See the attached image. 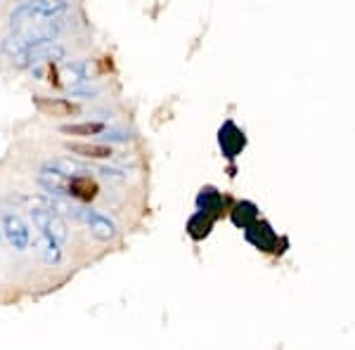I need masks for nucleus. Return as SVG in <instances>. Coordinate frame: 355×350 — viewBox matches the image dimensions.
<instances>
[{
  "mask_svg": "<svg viewBox=\"0 0 355 350\" xmlns=\"http://www.w3.org/2000/svg\"><path fill=\"white\" fill-rule=\"evenodd\" d=\"M43 170H50V173H57L62 177H78V175L88 173V166L81 164V161H73V159L60 157V159H50V161H45Z\"/></svg>",
  "mask_w": 355,
  "mask_h": 350,
  "instance_id": "0eeeda50",
  "label": "nucleus"
},
{
  "mask_svg": "<svg viewBox=\"0 0 355 350\" xmlns=\"http://www.w3.org/2000/svg\"><path fill=\"white\" fill-rule=\"evenodd\" d=\"M62 133L64 135H100L105 133V123L100 121H90V123H69V125H62Z\"/></svg>",
  "mask_w": 355,
  "mask_h": 350,
  "instance_id": "9b49d317",
  "label": "nucleus"
},
{
  "mask_svg": "<svg viewBox=\"0 0 355 350\" xmlns=\"http://www.w3.org/2000/svg\"><path fill=\"white\" fill-rule=\"evenodd\" d=\"M50 209L57 211V213H67V216L76 218V220L85 222V225L90 227V232H93L95 237L100 239V242H110L114 234H116V227H114V222L107 216H102L100 211H95V209L73 206V204H67V202H53Z\"/></svg>",
  "mask_w": 355,
  "mask_h": 350,
  "instance_id": "f257e3e1",
  "label": "nucleus"
},
{
  "mask_svg": "<svg viewBox=\"0 0 355 350\" xmlns=\"http://www.w3.org/2000/svg\"><path fill=\"white\" fill-rule=\"evenodd\" d=\"M69 10L67 3H50V0H41V3H21L19 8H15L12 12V31L26 26V24H38V21H55L60 15H64Z\"/></svg>",
  "mask_w": 355,
  "mask_h": 350,
  "instance_id": "f03ea898",
  "label": "nucleus"
},
{
  "mask_svg": "<svg viewBox=\"0 0 355 350\" xmlns=\"http://www.w3.org/2000/svg\"><path fill=\"white\" fill-rule=\"evenodd\" d=\"M67 197L78 199V202H93L97 197V182L90 180L88 175H78V177H69L67 185Z\"/></svg>",
  "mask_w": 355,
  "mask_h": 350,
  "instance_id": "423d86ee",
  "label": "nucleus"
},
{
  "mask_svg": "<svg viewBox=\"0 0 355 350\" xmlns=\"http://www.w3.org/2000/svg\"><path fill=\"white\" fill-rule=\"evenodd\" d=\"M220 147L225 149L230 157H234L237 154L239 147H244V137L237 133V128H234L232 123H227L225 128L220 130Z\"/></svg>",
  "mask_w": 355,
  "mask_h": 350,
  "instance_id": "9d476101",
  "label": "nucleus"
},
{
  "mask_svg": "<svg viewBox=\"0 0 355 350\" xmlns=\"http://www.w3.org/2000/svg\"><path fill=\"white\" fill-rule=\"evenodd\" d=\"M211 225H214V218L199 211V213L190 220V234H192L194 239H202V237H206V234H209Z\"/></svg>",
  "mask_w": 355,
  "mask_h": 350,
  "instance_id": "f8f14e48",
  "label": "nucleus"
},
{
  "mask_svg": "<svg viewBox=\"0 0 355 350\" xmlns=\"http://www.w3.org/2000/svg\"><path fill=\"white\" fill-rule=\"evenodd\" d=\"M38 251H41L45 263H60V258H62L60 244H57L55 239H50V237H43V234H41V249H38Z\"/></svg>",
  "mask_w": 355,
  "mask_h": 350,
  "instance_id": "ddd939ff",
  "label": "nucleus"
},
{
  "mask_svg": "<svg viewBox=\"0 0 355 350\" xmlns=\"http://www.w3.org/2000/svg\"><path fill=\"white\" fill-rule=\"evenodd\" d=\"M69 93H71V95H83V100H88V97L97 95V88H78V85H73Z\"/></svg>",
  "mask_w": 355,
  "mask_h": 350,
  "instance_id": "2eb2a0df",
  "label": "nucleus"
},
{
  "mask_svg": "<svg viewBox=\"0 0 355 350\" xmlns=\"http://www.w3.org/2000/svg\"><path fill=\"white\" fill-rule=\"evenodd\" d=\"M67 73H69V76H73L71 78L73 83H85L90 78L88 62H69V64H67Z\"/></svg>",
  "mask_w": 355,
  "mask_h": 350,
  "instance_id": "4468645a",
  "label": "nucleus"
},
{
  "mask_svg": "<svg viewBox=\"0 0 355 350\" xmlns=\"http://www.w3.org/2000/svg\"><path fill=\"white\" fill-rule=\"evenodd\" d=\"M67 149L71 154H78L83 159H112L114 149L107 145H90V142H67Z\"/></svg>",
  "mask_w": 355,
  "mask_h": 350,
  "instance_id": "6e6552de",
  "label": "nucleus"
},
{
  "mask_svg": "<svg viewBox=\"0 0 355 350\" xmlns=\"http://www.w3.org/2000/svg\"><path fill=\"white\" fill-rule=\"evenodd\" d=\"M38 185H41L48 194H53V197L60 199V197H67L69 177L50 173V170H41V175H38Z\"/></svg>",
  "mask_w": 355,
  "mask_h": 350,
  "instance_id": "1a4fd4ad",
  "label": "nucleus"
},
{
  "mask_svg": "<svg viewBox=\"0 0 355 350\" xmlns=\"http://www.w3.org/2000/svg\"><path fill=\"white\" fill-rule=\"evenodd\" d=\"M3 229H5V237H8L10 246L15 251H26L28 244H31V232H28L26 222L21 220L19 216L15 213H5L3 216Z\"/></svg>",
  "mask_w": 355,
  "mask_h": 350,
  "instance_id": "39448f33",
  "label": "nucleus"
},
{
  "mask_svg": "<svg viewBox=\"0 0 355 350\" xmlns=\"http://www.w3.org/2000/svg\"><path fill=\"white\" fill-rule=\"evenodd\" d=\"M67 50L62 48L60 43L53 41V43H43V45H36V48H28L21 60L17 62V67H36L41 62H55V60H64Z\"/></svg>",
  "mask_w": 355,
  "mask_h": 350,
  "instance_id": "20e7f679",
  "label": "nucleus"
},
{
  "mask_svg": "<svg viewBox=\"0 0 355 350\" xmlns=\"http://www.w3.org/2000/svg\"><path fill=\"white\" fill-rule=\"evenodd\" d=\"M28 216H31L33 225L41 229L43 237L55 239L57 244H64L67 242V237H69L67 222L62 220L60 213L50 209V206H33V209L28 211Z\"/></svg>",
  "mask_w": 355,
  "mask_h": 350,
  "instance_id": "7ed1b4c3",
  "label": "nucleus"
}]
</instances>
